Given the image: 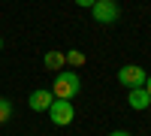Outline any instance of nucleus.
<instances>
[{
  "instance_id": "nucleus-12",
  "label": "nucleus",
  "mask_w": 151,
  "mask_h": 136,
  "mask_svg": "<svg viewBox=\"0 0 151 136\" xmlns=\"http://www.w3.org/2000/svg\"><path fill=\"white\" fill-rule=\"evenodd\" d=\"M79 6H94V0H76Z\"/></svg>"
},
{
  "instance_id": "nucleus-3",
  "label": "nucleus",
  "mask_w": 151,
  "mask_h": 136,
  "mask_svg": "<svg viewBox=\"0 0 151 136\" xmlns=\"http://www.w3.org/2000/svg\"><path fill=\"white\" fill-rule=\"evenodd\" d=\"M145 79H148V73H145L139 64H124V67L118 70V82L124 85V88H142Z\"/></svg>"
},
{
  "instance_id": "nucleus-4",
  "label": "nucleus",
  "mask_w": 151,
  "mask_h": 136,
  "mask_svg": "<svg viewBox=\"0 0 151 136\" xmlns=\"http://www.w3.org/2000/svg\"><path fill=\"white\" fill-rule=\"evenodd\" d=\"M48 118H52L58 127H67L70 121L76 118V109H73L70 100H58V97H55V103L48 106Z\"/></svg>"
},
{
  "instance_id": "nucleus-1",
  "label": "nucleus",
  "mask_w": 151,
  "mask_h": 136,
  "mask_svg": "<svg viewBox=\"0 0 151 136\" xmlns=\"http://www.w3.org/2000/svg\"><path fill=\"white\" fill-rule=\"evenodd\" d=\"M79 76H76L73 70H64L55 76V85H52V94L58 97V100H73L76 94H79Z\"/></svg>"
},
{
  "instance_id": "nucleus-5",
  "label": "nucleus",
  "mask_w": 151,
  "mask_h": 136,
  "mask_svg": "<svg viewBox=\"0 0 151 136\" xmlns=\"http://www.w3.org/2000/svg\"><path fill=\"white\" fill-rule=\"evenodd\" d=\"M55 103V94L52 91H45V88H40V91H33L30 97H27V106L33 109V112H48V106Z\"/></svg>"
},
{
  "instance_id": "nucleus-8",
  "label": "nucleus",
  "mask_w": 151,
  "mask_h": 136,
  "mask_svg": "<svg viewBox=\"0 0 151 136\" xmlns=\"http://www.w3.org/2000/svg\"><path fill=\"white\" fill-rule=\"evenodd\" d=\"M9 118H12V103L6 97H0V124H6Z\"/></svg>"
},
{
  "instance_id": "nucleus-10",
  "label": "nucleus",
  "mask_w": 151,
  "mask_h": 136,
  "mask_svg": "<svg viewBox=\"0 0 151 136\" xmlns=\"http://www.w3.org/2000/svg\"><path fill=\"white\" fill-rule=\"evenodd\" d=\"M109 136H133V133H127V130H115V133H109Z\"/></svg>"
},
{
  "instance_id": "nucleus-11",
  "label": "nucleus",
  "mask_w": 151,
  "mask_h": 136,
  "mask_svg": "<svg viewBox=\"0 0 151 136\" xmlns=\"http://www.w3.org/2000/svg\"><path fill=\"white\" fill-rule=\"evenodd\" d=\"M142 88H145V91H148V97H151V76L145 79V85H142Z\"/></svg>"
},
{
  "instance_id": "nucleus-9",
  "label": "nucleus",
  "mask_w": 151,
  "mask_h": 136,
  "mask_svg": "<svg viewBox=\"0 0 151 136\" xmlns=\"http://www.w3.org/2000/svg\"><path fill=\"white\" fill-rule=\"evenodd\" d=\"M64 60H67V64H73V67H82V64H85V55H82V52H67Z\"/></svg>"
},
{
  "instance_id": "nucleus-2",
  "label": "nucleus",
  "mask_w": 151,
  "mask_h": 136,
  "mask_svg": "<svg viewBox=\"0 0 151 136\" xmlns=\"http://www.w3.org/2000/svg\"><path fill=\"white\" fill-rule=\"evenodd\" d=\"M91 12H94V21H100V24H115L121 18V6L115 0H94Z\"/></svg>"
},
{
  "instance_id": "nucleus-6",
  "label": "nucleus",
  "mask_w": 151,
  "mask_h": 136,
  "mask_svg": "<svg viewBox=\"0 0 151 136\" xmlns=\"http://www.w3.org/2000/svg\"><path fill=\"white\" fill-rule=\"evenodd\" d=\"M127 103H130V109L142 112V109H148V106H151V97H148V91H145V88H130Z\"/></svg>"
},
{
  "instance_id": "nucleus-7",
  "label": "nucleus",
  "mask_w": 151,
  "mask_h": 136,
  "mask_svg": "<svg viewBox=\"0 0 151 136\" xmlns=\"http://www.w3.org/2000/svg\"><path fill=\"white\" fill-rule=\"evenodd\" d=\"M42 60H45V67H48V70H60V67L67 64L60 52H45V58H42Z\"/></svg>"
},
{
  "instance_id": "nucleus-13",
  "label": "nucleus",
  "mask_w": 151,
  "mask_h": 136,
  "mask_svg": "<svg viewBox=\"0 0 151 136\" xmlns=\"http://www.w3.org/2000/svg\"><path fill=\"white\" fill-rule=\"evenodd\" d=\"M0 48H3V40H0Z\"/></svg>"
}]
</instances>
